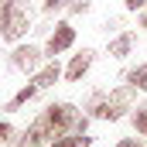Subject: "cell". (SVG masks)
I'll return each mask as SVG.
<instances>
[{
    "label": "cell",
    "mask_w": 147,
    "mask_h": 147,
    "mask_svg": "<svg viewBox=\"0 0 147 147\" xmlns=\"http://www.w3.org/2000/svg\"><path fill=\"white\" fill-rule=\"evenodd\" d=\"M134 45H137V34H134V31H123V34H116L110 41V55L113 58H127V55L134 51Z\"/></svg>",
    "instance_id": "obj_9"
},
{
    "label": "cell",
    "mask_w": 147,
    "mask_h": 147,
    "mask_svg": "<svg viewBox=\"0 0 147 147\" xmlns=\"http://www.w3.org/2000/svg\"><path fill=\"white\" fill-rule=\"evenodd\" d=\"M123 79H127L130 86H137L140 92H147V62H144V65H137V69H130Z\"/></svg>",
    "instance_id": "obj_10"
},
{
    "label": "cell",
    "mask_w": 147,
    "mask_h": 147,
    "mask_svg": "<svg viewBox=\"0 0 147 147\" xmlns=\"http://www.w3.org/2000/svg\"><path fill=\"white\" fill-rule=\"evenodd\" d=\"M134 127H137L140 137H147V103H144V106H137V113H134Z\"/></svg>",
    "instance_id": "obj_11"
},
{
    "label": "cell",
    "mask_w": 147,
    "mask_h": 147,
    "mask_svg": "<svg viewBox=\"0 0 147 147\" xmlns=\"http://www.w3.org/2000/svg\"><path fill=\"white\" fill-rule=\"evenodd\" d=\"M144 3H147V0H123V7H127V10H140Z\"/></svg>",
    "instance_id": "obj_15"
},
{
    "label": "cell",
    "mask_w": 147,
    "mask_h": 147,
    "mask_svg": "<svg viewBox=\"0 0 147 147\" xmlns=\"http://www.w3.org/2000/svg\"><path fill=\"white\" fill-rule=\"evenodd\" d=\"M116 147H137V137H123V140H120Z\"/></svg>",
    "instance_id": "obj_16"
},
{
    "label": "cell",
    "mask_w": 147,
    "mask_h": 147,
    "mask_svg": "<svg viewBox=\"0 0 147 147\" xmlns=\"http://www.w3.org/2000/svg\"><path fill=\"white\" fill-rule=\"evenodd\" d=\"M69 7V0H41V10L45 14H58V10H65Z\"/></svg>",
    "instance_id": "obj_13"
},
{
    "label": "cell",
    "mask_w": 147,
    "mask_h": 147,
    "mask_svg": "<svg viewBox=\"0 0 147 147\" xmlns=\"http://www.w3.org/2000/svg\"><path fill=\"white\" fill-rule=\"evenodd\" d=\"M38 92H41V89H38L34 82L21 86V89H17V92H14V96H10V99L3 103V113H21L24 106H28V103H31V99H38Z\"/></svg>",
    "instance_id": "obj_7"
},
{
    "label": "cell",
    "mask_w": 147,
    "mask_h": 147,
    "mask_svg": "<svg viewBox=\"0 0 147 147\" xmlns=\"http://www.w3.org/2000/svg\"><path fill=\"white\" fill-rule=\"evenodd\" d=\"M14 134H17L14 123H10V120H0V147H3V144H14Z\"/></svg>",
    "instance_id": "obj_12"
},
{
    "label": "cell",
    "mask_w": 147,
    "mask_h": 147,
    "mask_svg": "<svg viewBox=\"0 0 147 147\" xmlns=\"http://www.w3.org/2000/svg\"><path fill=\"white\" fill-rule=\"evenodd\" d=\"M140 28H144V31H147V14H144V17H140Z\"/></svg>",
    "instance_id": "obj_18"
},
{
    "label": "cell",
    "mask_w": 147,
    "mask_h": 147,
    "mask_svg": "<svg viewBox=\"0 0 147 147\" xmlns=\"http://www.w3.org/2000/svg\"><path fill=\"white\" fill-rule=\"evenodd\" d=\"M75 45V28L69 24V21H55V28L48 31V38H45V58H58V55H65L69 48Z\"/></svg>",
    "instance_id": "obj_4"
},
{
    "label": "cell",
    "mask_w": 147,
    "mask_h": 147,
    "mask_svg": "<svg viewBox=\"0 0 147 147\" xmlns=\"http://www.w3.org/2000/svg\"><path fill=\"white\" fill-rule=\"evenodd\" d=\"M14 3H21V0H0V14H3V10H10Z\"/></svg>",
    "instance_id": "obj_17"
},
{
    "label": "cell",
    "mask_w": 147,
    "mask_h": 147,
    "mask_svg": "<svg viewBox=\"0 0 147 147\" xmlns=\"http://www.w3.org/2000/svg\"><path fill=\"white\" fill-rule=\"evenodd\" d=\"M65 10H69V14H86V10H89V0H69Z\"/></svg>",
    "instance_id": "obj_14"
},
{
    "label": "cell",
    "mask_w": 147,
    "mask_h": 147,
    "mask_svg": "<svg viewBox=\"0 0 147 147\" xmlns=\"http://www.w3.org/2000/svg\"><path fill=\"white\" fill-rule=\"evenodd\" d=\"M31 10H28V3L21 0V3H14L10 10H3L0 14V41L3 45H17V41H24L28 31H31Z\"/></svg>",
    "instance_id": "obj_2"
},
{
    "label": "cell",
    "mask_w": 147,
    "mask_h": 147,
    "mask_svg": "<svg viewBox=\"0 0 147 147\" xmlns=\"http://www.w3.org/2000/svg\"><path fill=\"white\" fill-rule=\"evenodd\" d=\"M89 144H92V137H89V134H75V130H69V134L51 137L45 147H89Z\"/></svg>",
    "instance_id": "obj_8"
},
{
    "label": "cell",
    "mask_w": 147,
    "mask_h": 147,
    "mask_svg": "<svg viewBox=\"0 0 147 147\" xmlns=\"http://www.w3.org/2000/svg\"><path fill=\"white\" fill-rule=\"evenodd\" d=\"M45 65V48L41 45H31V41H17V45H10V69L21 75H31L38 72Z\"/></svg>",
    "instance_id": "obj_3"
},
{
    "label": "cell",
    "mask_w": 147,
    "mask_h": 147,
    "mask_svg": "<svg viewBox=\"0 0 147 147\" xmlns=\"http://www.w3.org/2000/svg\"><path fill=\"white\" fill-rule=\"evenodd\" d=\"M134 103H137V86L127 82V86L106 92V96L89 110V116H96V120H120L127 110H134Z\"/></svg>",
    "instance_id": "obj_1"
},
{
    "label": "cell",
    "mask_w": 147,
    "mask_h": 147,
    "mask_svg": "<svg viewBox=\"0 0 147 147\" xmlns=\"http://www.w3.org/2000/svg\"><path fill=\"white\" fill-rule=\"evenodd\" d=\"M58 79H62V65H58V58H48V62L31 75V82H34L38 89H51V86H58Z\"/></svg>",
    "instance_id": "obj_6"
},
{
    "label": "cell",
    "mask_w": 147,
    "mask_h": 147,
    "mask_svg": "<svg viewBox=\"0 0 147 147\" xmlns=\"http://www.w3.org/2000/svg\"><path fill=\"white\" fill-rule=\"evenodd\" d=\"M92 58H96V51H92V48H82L79 55L69 58V65L62 69V79H65V82H82V75L92 69Z\"/></svg>",
    "instance_id": "obj_5"
}]
</instances>
